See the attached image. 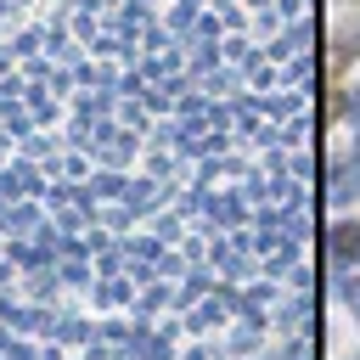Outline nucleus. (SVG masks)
<instances>
[{
  "instance_id": "nucleus-1",
  "label": "nucleus",
  "mask_w": 360,
  "mask_h": 360,
  "mask_svg": "<svg viewBox=\"0 0 360 360\" xmlns=\"http://www.w3.org/2000/svg\"><path fill=\"white\" fill-rule=\"evenodd\" d=\"M326 248H332L338 264H360V225H354V219H338V225L326 231Z\"/></svg>"
},
{
  "instance_id": "nucleus-2",
  "label": "nucleus",
  "mask_w": 360,
  "mask_h": 360,
  "mask_svg": "<svg viewBox=\"0 0 360 360\" xmlns=\"http://www.w3.org/2000/svg\"><path fill=\"white\" fill-rule=\"evenodd\" d=\"M360 191V169H332V202H349Z\"/></svg>"
},
{
  "instance_id": "nucleus-3",
  "label": "nucleus",
  "mask_w": 360,
  "mask_h": 360,
  "mask_svg": "<svg viewBox=\"0 0 360 360\" xmlns=\"http://www.w3.org/2000/svg\"><path fill=\"white\" fill-rule=\"evenodd\" d=\"M343 298H349V309L360 315V281H343Z\"/></svg>"
},
{
  "instance_id": "nucleus-4",
  "label": "nucleus",
  "mask_w": 360,
  "mask_h": 360,
  "mask_svg": "<svg viewBox=\"0 0 360 360\" xmlns=\"http://www.w3.org/2000/svg\"><path fill=\"white\" fill-rule=\"evenodd\" d=\"M349 107H354V118H360V90H354V101H349Z\"/></svg>"
}]
</instances>
